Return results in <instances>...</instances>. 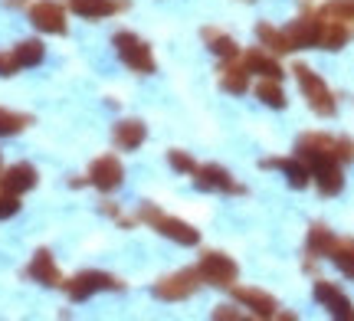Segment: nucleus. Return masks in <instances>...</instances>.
Here are the masks:
<instances>
[{
    "mask_svg": "<svg viewBox=\"0 0 354 321\" xmlns=\"http://www.w3.org/2000/svg\"><path fill=\"white\" fill-rule=\"evenodd\" d=\"M292 72H295V79H299V86H302L305 99H308V105H312V112L322 115V118L335 115V95H331V89L325 86V79L318 76V72H312V69L302 66V63L295 66Z\"/></svg>",
    "mask_w": 354,
    "mask_h": 321,
    "instance_id": "1",
    "label": "nucleus"
},
{
    "mask_svg": "<svg viewBox=\"0 0 354 321\" xmlns=\"http://www.w3.org/2000/svg\"><path fill=\"white\" fill-rule=\"evenodd\" d=\"M138 217L145 220V223H151L158 233H165L167 240H174V243L180 246H197V240H201V233L194 230L190 223H184V220H174V217H165L161 210L154 204H145L138 210Z\"/></svg>",
    "mask_w": 354,
    "mask_h": 321,
    "instance_id": "2",
    "label": "nucleus"
},
{
    "mask_svg": "<svg viewBox=\"0 0 354 321\" xmlns=\"http://www.w3.org/2000/svg\"><path fill=\"white\" fill-rule=\"evenodd\" d=\"M63 285L73 302H86V298H92L95 292H122V289H125L122 279H115L109 272H79L76 279H69V282H63Z\"/></svg>",
    "mask_w": 354,
    "mask_h": 321,
    "instance_id": "3",
    "label": "nucleus"
},
{
    "mask_svg": "<svg viewBox=\"0 0 354 321\" xmlns=\"http://www.w3.org/2000/svg\"><path fill=\"white\" fill-rule=\"evenodd\" d=\"M197 272H201L203 282L220 285V289H233L236 275H240L236 262L230 256H223V253H203L201 262H197Z\"/></svg>",
    "mask_w": 354,
    "mask_h": 321,
    "instance_id": "4",
    "label": "nucleus"
},
{
    "mask_svg": "<svg viewBox=\"0 0 354 321\" xmlns=\"http://www.w3.org/2000/svg\"><path fill=\"white\" fill-rule=\"evenodd\" d=\"M201 285V272L197 269H184L174 272V275H165L161 282L154 285V295L161 302H180V298H190Z\"/></svg>",
    "mask_w": 354,
    "mask_h": 321,
    "instance_id": "5",
    "label": "nucleus"
},
{
    "mask_svg": "<svg viewBox=\"0 0 354 321\" xmlns=\"http://www.w3.org/2000/svg\"><path fill=\"white\" fill-rule=\"evenodd\" d=\"M115 50H118V56H122L135 72H154L151 50H148L135 33H115Z\"/></svg>",
    "mask_w": 354,
    "mask_h": 321,
    "instance_id": "6",
    "label": "nucleus"
},
{
    "mask_svg": "<svg viewBox=\"0 0 354 321\" xmlns=\"http://www.w3.org/2000/svg\"><path fill=\"white\" fill-rule=\"evenodd\" d=\"M125 180V171H122V161L112 155H105V157H95L92 161V167H88V184L92 187H99V191H115L118 184Z\"/></svg>",
    "mask_w": 354,
    "mask_h": 321,
    "instance_id": "7",
    "label": "nucleus"
},
{
    "mask_svg": "<svg viewBox=\"0 0 354 321\" xmlns=\"http://www.w3.org/2000/svg\"><path fill=\"white\" fill-rule=\"evenodd\" d=\"M295 151H299V157H302L305 164H308V171H312L315 164L335 157V138H328V135H302L299 144H295Z\"/></svg>",
    "mask_w": 354,
    "mask_h": 321,
    "instance_id": "8",
    "label": "nucleus"
},
{
    "mask_svg": "<svg viewBox=\"0 0 354 321\" xmlns=\"http://www.w3.org/2000/svg\"><path fill=\"white\" fill-rule=\"evenodd\" d=\"M30 20L43 33H66V13L56 0H39L30 7Z\"/></svg>",
    "mask_w": 354,
    "mask_h": 321,
    "instance_id": "9",
    "label": "nucleus"
},
{
    "mask_svg": "<svg viewBox=\"0 0 354 321\" xmlns=\"http://www.w3.org/2000/svg\"><path fill=\"white\" fill-rule=\"evenodd\" d=\"M194 174H197V187H201V191H227V193H246V187H243V184H236V180H233V174H230L227 167L207 164V167H197Z\"/></svg>",
    "mask_w": 354,
    "mask_h": 321,
    "instance_id": "10",
    "label": "nucleus"
},
{
    "mask_svg": "<svg viewBox=\"0 0 354 321\" xmlns=\"http://www.w3.org/2000/svg\"><path fill=\"white\" fill-rule=\"evenodd\" d=\"M315 298L328 309V315L342 321H354V305L348 302V295H342V289H335L331 282H315Z\"/></svg>",
    "mask_w": 354,
    "mask_h": 321,
    "instance_id": "11",
    "label": "nucleus"
},
{
    "mask_svg": "<svg viewBox=\"0 0 354 321\" xmlns=\"http://www.w3.org/2000/svg\"><path fill=\"white\" fill-rule=\"evenodd\" d=\"M37 187V167L33 164H13L3 171V177H0V191L3 193H26Z\"/></svg>",
    "mask_w": 354,
    "mask_h": 321,
    "instance_id": "12",
    "label": "nucleus"
},
{
    "mask_svg": "<svg viewBox=\"0 0 354 321\" xmlns=\"http://www.w3.org/2000/svg\"><path fill=\"white\" fill-rule=\"evenodd\" d=\"M263 167H266V171L279 167V171H282V174L289 177V184L295 187V191L308 187V180H312V171H308V164H305L302 157H266Z\"/></svg>",
    "mask_w": 354,
    "mask_h": 321,
    "instance_id": "13",
    "label": "nucleus"
},
{
    "mask_svg": "<svg viewBox=\"0 0 354 321\" xmlns=\"http://www.w3.org/2000/svg\"><path fill=\"white\" fill-rule=\"evenodd\" d=\"M312 177H315L318 191L325 193V197H335V193L344 187V174H342V161H335V157H328V161H322V164L312 167Z\"/></svg>",
    "mask_w": 354,
    "mask_h": 321,
    "instance_id": "14",
    "label": "nucleus"
},
{
    "mask_svg": "<svg viewBox=\"0 0 354 321\" xmlns=\"http://www.w3.org/2000/svg\"><path fill=\"white\" fill-rule=\"evenodd\" d=\"M233 295H236L240 305H246V309L253 311L256 318H276L279 315L276 298L266 295V292H259V289H233Z\"/></svg>",
    "mask_w": 354,
    "mask_h": 321,
    "instance_id": "15",
    "label": "nucleus"
},
{
    "mask_svg": "<svg viewBox=\"0 0 354 321\" xmlns=\"http://www.w3.org/2000/svg\"><path fill=\"white\" fill-rule=\"evenodd\" d=\"M318 33H322V20L315 17H299L295 23L286 30L292 50H305V46H318Z\"/></svg>",
    "mask_w": 354,
    "mask_h": 321,
    "instance_id": "16",
    "label": "nucleus"
},
{
    "mask_svg": "<svg viewBox=\"0 0 354 321\" xmlns=\"http://www.w3.org/2000/svg\"><path fill=\"white\" fill-rule=\"evenodd\" d=\"M115 144L122 148V151H135L141 142H145V125H141L138 118H125V121H118L112 131Z\"/></svg>",
    "mask_w": 354,
    "mask_h": 321,
    "instance_id": "17",
    "label": "nucleus"
},
{
    "mask_svg": "<svg viewBox=\"0 0 354 321\" xmlns=\"http://www.w3.org/2000/svg\"><path fill=\"white\" fill-rule=\"evenodd\" d=\"M69 7H73L79 17L99 20V17H109V13L128 7V0H69Z\"/></svg>",
    "mask_w": 354,
    "mask_h": 321,
    "instance_id": "18",
    "label": "nucleus"
},
{
    "mask_svg": "<svg viewBox=\"0 0 354 321\" xmlns=\"http://www.w3.org/2000/svg\"><path fill=\"white\" fill-rule=\"evenodd\" d=\"M26 272L43 285H63V275H59V269H56V262H53V256L46 253V249H39L37 256H33V262H30V269Z\"/></svg>",
    "mask_w": 354,
    "mask_h": 321,
    "instance_id": "19",
    "label": "nucleus"
},
{
    "mask_svg": "<svg viewBox=\"0 0 354 321\" xmlns=\"http://www.w3.org/2000/svg\"><path fill=\"white\" fill-rule=\"evenodd\" d=\"M246 72H259L263 79H282V66L263 50H250L246 52Z\"/></svg>",
    "mask_w": 354,
    "mask_h": 321,
    "instance_id": "20",
    "label": "nucleus"
},
{
    "mask_svg": "<svg viewBox=\"0 0 354 321\" xmlns=\"http://www.w3.org/2000/svg\"><path fill=\"white\" fill-rule=\"evenodd\" d=\"M348 43V26L338 20H322V33H318V46L322 50H342Z\"/></svg>",
    "mask_w": 354,
    "mask_h": 321,
    "instance_id": "21",
    "label": "nucleus"
},
{
    "mask_svg": "<svg viewBox=\"0 0 354 321\" xmlns=\"http://www.w3.org/2000/svg\"><path fill=\"white\" fill-rule=\"evenodd\" d=\"M328 256H331V262L338 266L342 275L354 279V240H335V246H331Z\"/></svg>",
    "mask_w": 354,
    "mask_h": 321,
    "instance_id": "22",
    "label": "nucleus"
},
{
    "mask_svg": "<svg viewBox=\"0 0 354 321\" xmlns=\"http://www.w3.org/2000/svg\"><path fill=\"white\" fill-rule=\"evenodd\" d=\"M256 37H259V43H263L269 52H292V43L289 37L282 33V30H276V26H269V23H259V30H256Z\"/></svg>",
    "mask_w": 354,
    "mask_h": 321,
    "instance_id": "23",
    "label": "nucleus"
},
{
    "mask_svg": "<svg viewBox=\"0 0 354 321\" xmlns=\"http://www.w3.org/2000/svg\"><path fill=\"white\" fill-rule=\"evenodd\" d=\"M256 99L266 102L269 108H286V92L279 86V79H263V82L256 86Z\"/></svg>",
    "mask_w": 354,
    "mask_h": 321,
    "instance_id": "24",
    "label": "nucleus"
},
{
    "mask_svg": "<svg viewBox=\"0 0 354 321\" xmlns=\"http://www.w3.org/2000/svg\"><path fill=\"white\" fill-rule=\"evenodd\" d=\"M203 39H207L210 50H214L216 56H223V59H236V56H240V46H236L233 37H223V33H216V30H203Z\"/></svg>",
    "mask_w": 354,
    "mask_h": 321,
    "instance_id": "25",
    "label": "nucleus"
},
{
    "mask_svg": "<svg viewBox=\"0 0 354 321\" xmlns=\"http://www.w3.org/2000/svg\"><path fill=\"white\" fill-rule=\"evenodd\" d=\"M331 246H335L331 230L328 226H322V223H315V226L308 230V253H312V256H328Z\"/></svg>",
    "mask_w": 354,
    "mask_h": 321,
    "instance_id": "26",
    "label": "nucleus"
},
{
    "mask_svg": "<svg viewBox=\"0 0 354 321\" xmlns=\"http://www.w3.org/2000/svg\"><path fill=\"white\" fill-rule=\"evenodd\" d=\"M220 86H223L227 92H233V95H243L246 86H250V76H246V69H240V66H223Z\"/></svg>",
    "mask_w": 354,
    "mask_h": 321,
    "instance_id": "27",
    "label": "nucleus"
},
{
    "mask_svg": "<svg viewBox=\"0 0 354 321\" xmlns=\"http://www.w3.org/2000/svg\"><path fill=\"white\" fill-rule=\"evenodd\" d=\"M30 121H33L30 115H20V112H10V108H0V138L20 135V131H24Z\"/></svg>",
    "mask_w": 354,
    "mask_h": 321,
    "instance_id": "28",
    "label": "nucleus"
},
{
    "mask_svg": "<svg viewBox=\"0 0 354 321\" xmlns=\"http://www.w3.org/2000/svg\"><path fill=\"white\" fill-rule=\"evenodd\" d=\"M13 59H17V66L43 63V43H39V39H24V43L13 50Z\"/></svg>",
    "mask_w": 354,
    "mask_h": 321,
    "instance_id": "29",
    "label": "nucleus"
},
{
    "mask_svg": "<svg viewBox=\"0 0 354 321\" xmlns=\"http://www.w3.org/2000/svg\"><path fill=\"white\" fill-rule=\"evenodd\" d=\"M322 20H354V0H328L325 7H322Z\"/></svg>",
    "mask_w": 354,
    "mask_h": 321,
    "instance_id": "30",
    "label": "nucleus"
},
{
    "mask_svg": "<svg viewBox=\"0 0 354 321\" xmlns=\"http://www.w3.org/2000/svg\"><path fill=\"white\" fill-rule=\"evenodd\" d=\"M167 161H171V167H174V171H180V174H194V171H197L194 157L184 155V151H171V157H167Z\"/></svg>",
    "mask_w": 354,
    "mask_h": 321,
    "instance_id": "31",
    "label": "nucleus"
},
{
    "mask_svg": "<svg viewBox=\"0 0 354 321\" xmlns=\"http://www.w3.org/2000/svg\"><path fill=\"white\" fill-rule=\"evenodd\" d=\"M17 210H20V200H17V193H0V220L17 217Z\"/></svg>",
    "mask_w": 354,
    "mask_h": 321,
    "instance_id": "32",
    "label": "nucleus"
},
{
    "mask_svg": "<svg viewBox=\"0 0 354 321\" xmlns=\"http://www.w3.org/2000/svg\"><path fill=\"white\" fill-rule=\"evenodd\" d=\"M335 161H354V142L351 138H338V142H335Z\"/></svg>",
    "mask_w": 354,
    "mask_h": 321,
    "instance_id": "33",
    "label": "nucleus"
},
{
    "mask_svg": "<svg viewBox=\"0 0 354 321\" xmlns=\"http://www.w3.org/2000/svg\"><path fill=\"white\" fill-rule=\"evenodd\" d=\"M20 66H17V59H13V52H0V76H13Z\"/></svg>",
    "mask_w": 354,
    "mask_h": 321,
    "instance_id": "34",
    "label": "nucleus"
},
{
    "mask_svg": "<svg viewBox=\"0 0 354 321\" xmlns=\"http://www.w3.org/2000/svg\"><path fill=\"white\" fill-rule=\"evenodd\" d=\"M214 318H240V311H233V309H227V305H216V311H214Z\"/></svg>",
    "mask_w": 354,
    "mask_h": 321,
    "instance_id": "35",
    "label": "nucleus"
},
{
    "mask_svg": "<svg viewBox=\"0 0 354 321\" xmlns=\"http://www.w3.org/2000/svg\"><path fill=\"white\" fill-rule=\"evenodd\" d=\"M7 3H10V7H24V0H7Z\"/></svg>",
    "mask_w": 354,
    "mask_h": 321,
    "instance_id": "36",
    "label": "nucleus"
}]
</instances>
